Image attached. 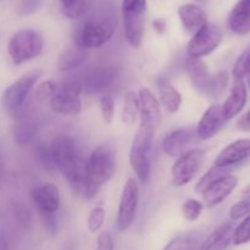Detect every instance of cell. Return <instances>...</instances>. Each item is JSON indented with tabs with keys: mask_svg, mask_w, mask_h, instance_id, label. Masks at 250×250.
I'll return each mask as SVG.
<instances>
[{
	"mask_svg": "<svg viewBox=\"0 0 250 250\" xmlns=\"http://www.w3.org/2000/svg\"><path fill=\"white\" fill-rule=\"evenodd\" d=\"M63 15L68 19L78 20L85 14L87 4L84 0H59Z\"/></svg>",
	"mask_w": 250,
	"mask_h": 250,
	"instance_id": "cell-31",
	"label": "cell"
},
{
	"mask_svg": "<svg viewBox=\"0 0 250 250\" xmlns=\"http://www.w3.org/2000/svg\"><path fill=\"white\" fill-rule=\"evenodd\" d=\"M186 71H187V75L193 87L198 92L204 94L210 77H211V73H210L207 63L202 59L188 58L187 61H186Z\"/></svg>",
	"mask_w": 250,
	"mask_h": 250,
	"instance_id": "cell-23",
	"label": "cell"
},
{
	"mask_svg": "<svg viewBox=\"0 0 250 250\" xmlns=\"http://www.w3.org/2000/svg\"><path fill=\"white\" fill-rule=\"evenodd\" d=\"M242 194L246 197V199H250V183L248 186H247L246 188H244L243 192H242Z\"/></svg>",
	"mask_w": 250,
	"mask_h": 250,
	"instance_id": "cell-47",
	"label": "cell"
},
{
	"mask_svg": "<svg viewBox=\"0 0 250 250\" xmlns=\"http://www.w3.org/2000/svg\"><path fill=\"white\" fill-rule=\"evenodd\" d=\"M248 84H249V88H250V76L248 77Z\"/></svg>",
	"mask_w": 250,
	"mask_h": 250,
	"instance_id": "cell-49",
	"label": "cell"
},
{
	"mask_svg": "<svg viewBox=\"0 0 250 250\" xmlns=\"http://www.w3.org/2000/svg\"><path fill=\"white\" fill-rule=\"evenodd\" d=\"M105 210L104 208L97 207L90 211L89 216H88V229L90 232L95 233L99 231L103 227L105 221Z\"/></svg>",
	"mask_w": 250,
	"mask_h": 250,
	"instance_id": "cell-38",
	"label": "cell"
},
{
	"mask_svg": "<svg viewBox=\"0 0 250 250\" xmlns=\"http://www.w3.org/2000/svg\"><path fill=\"white\" fill-rule=\"evenodd\" d=\"M159 98L164 109L170 114H175L180 110L182 104V95L176 89L175 85L165 77H159L156 80Z\"/></svg>",
	"mask_w": 250,
	"mask_h": 250,
	"instance_id": "cell-22",
	"label": "cell"
},
{
	"mask_svg": "<svg viewBox=\"0 0 250 250\" xmlns=\"http://www.w3.org/2000/svg\"><path fill=\"white\" fill-rule=\"evenodd\" d=\"M227 84H229V73L226 71H220V72L215 73V75H211L209 83L207 85V89L204 92V95H207L208 98L216 99V98L221 97L224 94V92L227 88Z\"/></svg>",
	"mask_w": 250,
	"mask_h": 250,
	"instance_id": "cell-29",
	"label": "cell"
},
{
	"mask_svg": "<svg viewBox=\"0 0 250 250\" xmlns=\"http://www.w3.org/2000/svg\"><path fill=\"white\" fill-rule=\"evenodd\" d=\"M229 28L238 36L250 33V0H238L229 15Z\"/></svg>",
	"mask_w": 250,
	"mask_h": 250,
	"instance_id": "cell-20",
	"label": "cell"
},
{
	"mask_svg": "<svg viewBox=\"0 0 250 250\" xmlns=\"http://www.w3.org/2000/svg\"><path fill=\"white\" fill-rule=\"evenodd\" d=\"M232 75H233L234 80H242L249 77L250 76V48L247 49L244 53L239 55L234 62L233 68H232Z\"/></svg>",
	"mask_w": 250,
	"mask_h": 250,
	"instance_id": "cell-32",
	"label": "cell"
},
{
	"mask_svg": "<svg viewBox=\"0 0 250 250\" xmlns=\"http://www.w3.org/2000/svg\"><path fill=\"white\" fill-rule=\"evenodd\" d=\"M11 211L20 226L24 227V229H29L32 226L33 217H32L31 211L27 209L26 205L21 204V203H14L11 207Z\"/></svg>",
	"mask_w": 250,
	"mask_h": 250,
	"instance_id": "cell-35",
	"label": "cell"
},
{
	"mask_svg": "<svg viewBox=\"0 0 250 250\" xmlns=\"http://www.w3.org/2000/svg\"><path fill=\"white\" fill-rule=\"evenodd\" d=\"M197 133L190 127H182L170 132L163 139V150L172 158H178L190 150L189 146L197 139Z\"/></svg>",
	"mask_w": 250,
	"mask_h": 250,
	"instance_id": "cell-14",
	"label": "cell"
},
{
	"mask_svg": "<svg viewBox=\"0 0 250 250\" xmlns=\"http://www.w3.org/2000/svg\"><path fill=\"white\" fill-rule=\"evenodd\" d=\"M250 215V199H244L236 203L229 210V217L232 221H237Z\"/></svg>",
	"mask_w": 250,
	"mask_h": 250,
	"instance_id": "cell-40",
	"label": "cell"
},
{
	"mask_svg": "<svg viewBox=\"0 0 250 250\" xmlns=\"http://www.w3.org/2000/svg\"><path fill=\"white\" fill-rule=\"evenodd\" d=\"M247 104V87L244 81L234 80L233 85H232L231 93L226 102L221 105L222 112H224L226 120L236 117L242 110L244 109Z\"/></svg>",
	"mask_w": 250,
	"mask_h": 250,
	"instance_id": "cell-19",
	"label": "cell"
},
{
	"mask_svg": "<svg viewBox=\"0 0 250 250\" xmlns=\"http://www.w3.org/2000/svg\"><path fill=\"white\" fill-rule=\"evenodd\" d=\"M250 156V139L243 138L232 142L231 144L222 149L215 159L214 165L234 167L238 164L243 163Z\"/></svg>",
	"mask_w": 250,
	"mask_h": 250,
	"instance_id": "cell-18",
	"label": "cell"
},
{
	"mask_svg": "<svg viewBox=\"0 0 250 250\" xmlns=\"http://www.w3.org/2000/svg\"><path fill=\"white\" fill-rule=\"evenodd\" d=\"M154 136L155 131L139 126L129 149V164L142 183H146L150 177V154L153 150Z\"/></svg>",
	"mask_w": 250,
	"mask_h": 250,
	"instance_id": "cell-5",
	"label": "cell"
},
{
	"mask_svg": "<svg viewBox=\"0 0 250 250\" xmlns=\"http://www.w3.org/2000/svg\"><path fill=\"white\" fill-rule=\"evenodd\" d=\"M178 17L183 28L188 33L194 34L198 29L208 23V16L204 10L194 4L181 5L177 10Z\"/></svg>",
	"mask_w": 250,
	"mask_h": 250,
	"instance_id": "cell-21",
	"label": "cell"
},
{
	"mask_svg": "<svg viewBox=\"0 0 250 250\" xmlns=\"http://www.w3.org/2000/svg\"><path fill=\"white\" fill-rule=\"evenodd\" d=\"M99 106H100V112H102L103 121L105 122V125H110L114 120L115 115V100L111 95L105 94L100 98L99 100Z\"/></svg>",
	"mask_w": 250,
	"mask_h": 250,
	"instance_id": "cell-37",
	"label": "cell"
},
{
	"mask_svg": "<svg viewBox=\"0 0 250 250\" xmlns=\"http://www.w3.org/2000/svg\"><path fill=\"white\" fill-rule=\"evenodd\" d=\"M0 250H11L9 241H7L6 237L2 233H0Z\"/></svg>",
	"mask_w": 250,
	"mask_h": 250,
	"instance_id": "cell-46",
	"label": "cell"
},
{
	"mask_svg": "<svg viewBox=\"0 0 250 250\" xmlns=\"http://www.w3.org/2000/svg\"><path fill=\"white\" fill-rule=\"evenodd\" d=\"M43 51V38L34 29L15 32L7 43V54L16 66L38 58Z\"/></svg>",
	"mask_w": 250,
	"mask_h": 250,
	"instance_id": "cell-6",
	"label": "cell"
},
{
	"mask_svg": "<svg viewBox=\"0 0 250 250\" xmlns=\"http://www.w3.org/2000/svg\"><path fill=\"white\" fill-rule=\"evenodd\" d=\"M43 0H21L19 12L20 15H29L38 10Z\"/></svg>",
	"mask_w": 250,
	"mask_h": 250,
	"instance_id": "cell-43",
	"label": "cell"
},
{
	"mask_svg": "<svg viewBox=\"0 0 250 250\" xmlns=\"http://www.w3.org/2000/svg\"><path fill=\"white\" fill-rule=\"evenodd\" d=\"M37 126L36 122L26 116H21L16 120V124L12 127V137L17 146H29L34 141L36 137Z\"/></svg>",
	"mask_w": 250,
	"mask_h": 250,
	"instance_id": "cell-25",
	"label": "cell"
},
{
	"mask_svg": "<svg viewBox=\"0 0 250 250\" xmlns=\"http://www.w3.org/2000/svg\"><path fill=\"white\" fill-rule=\"evenodd\" d=\"M117 77L119 71L115 66H95L82 77L83 90L87 94L103 93L115 84Z\"/></svg>",
	"mask_w": 250,
	"mask_h": 250,
	"instance_id": "cell-12",
	"label": "cell"
},
{
	"mask_svg": "<svg viewBox=\"0 0 250 250\" xmlns=\"http://www.w3.org/2000/svg\"><path fill=\"white\" fill-rule=\"evenodd\" d=\"M121 10L125 37L129 45L139 48L144 36L146 0H122Z\"/></svg>",
	"mask_w": 250,
	"mask_h": 250,
	"instance_id": "cell-7",
	"label": "cell"
},
{
	"mask_svg": "<svg viewBox=\"0 0 250 250\" xmlns=\"http://www.w3.org/2000/svg\"><path fill=\"white\" fill-rule=\"evenodd\" d=\"M138 97L139 105H141V109H139V119H141L139 126L156 132L161 122L160 103L148 88H141Z\"/></svg>",
	"mask_w": 250,
	"mask_h": 250,
	"instance_id": "cell-13",
	"label": "cell"
},
{
	"mask_svg": "<svg viewBox=\"0 0 250 250\" xmlns=\"http://www.w3.org/2000/svg\"><path fill=\"white\" fill-rule=\"evenodd\" d=\"M233 232L232 221L225 222L205 239L199 250H226L233 241Z\"/></svg>",
	"mask_w": 250,
	"mask_h": 250,
	"instance_id": "cell-24",
	"label": "cell"
},
{
	"mask_svg": "<svg viewBox=\"0 0 250 250\" xmlns=\"http://www.w3.org/2000/svg\"><path fill=\"white\" fill-rule=\"evenodd\" d=\"M31 202L39 214H55L60 208V190L54 183H44L31 192Z\"/></svg>",
	"mask_w": 250,
	"mask_h": 250,
	"instance_id": "cell-15",
	"label": "cell"
},
{
	"mask_svg": "<svg viewBox=\"0 0 250 250\" xmlns=\"http://www.w3.org/2000/svg\"><path fill=\"white\" fill-rule=\"evenodd\" d=\"M222 34L221 28L216 24H211L208 22L205 26L198 29L190 41L188 42L187 53L189 58L200 59L204 56L210 55L212 51L216 50L222 43Z\"/></svg>",
	"mask_w": 250,
	"mask_h": 250,
	"instance_id": "cell-9",
	"label": "cell"
},
{
	"mask_svg": "<svg viewBox=\"0 0 250 250\" xmlns=\"http://www.w3.org/2000/svg\"><path fill=\"white\" fill-rule=\"evenodd\" d=\"M41 71H33L22 76L4 90L1 95V105L5 111L11 115H17L26 103L29 93L41 77Z\"/></svg>",
	"mask_w": 250,
	"mask_h": 250,
	"instance_id": "cell-8",
	"label": "cell"
},
{
	"mask_svg": "<svg viewBox=\"0 0 250 250\" xmlns=\"http://www.w3.org/2000/svg\"><path fill=\"white\" fill-rule=\"evenodd\" d=\"M195 1H198V2H202V4H205V2H208V0H195Z\"/></svg>",
	"mask_w": 250,
	"mask_h": 250,
	"instance_id": "cell-48",
	"label": "cell"
},
{
	"mask_svg": "<svg viewBox=\"0 0 250 250\" xmlns=\"http://www.w3.org/2000/svg\"><path fill=\"white\" fill-rule=\"evenodd\" d=\"M139 97L134 90H128L124 97V107H122L121 119L127 126H133L139 116Z\"/></svg>",
	"mask_w": 250,
	"mask_h": 250,
	"instance_id": "cell-27",
	"label": "cell"
},
{
	"mask_svg": "<svg viewBox=\"0 0 250 250\" xmlns=\"http://www.w3.org/2000/svg\"><path fill=\"white\" fill-rule=\"evenodd\" d=\"M97 250H114V239L110 232L103 231L97 241Z\"/></svg>",
	"mask_w": 250,
	"mask_h": 250,
	"instance_id": "cell-42",
	"label": "cell"
},
{
	"mask_svg": "<svg viewBox=\"0 0 250 250\" xmlns=\"http://www.w3.org/2000/svg\"><path fill=\"white\" fill-rule=\"evenodd\" d=\"M204 210V204L197 199H187L182 204V214L189 222L197 221Z\"/></svg>",
	"mask_w": 250,
	"mask_h": 250,
	"instance_id": "cell-34",
	"label": "cell"
},
{
	"mask_svg": "<svg viewBox=\"0 0 250 250\" xmlns=\"http://www.w3.org/2000/svg\"><path fill=\"white\" fill-rule=\"evenodd\" d=\"M51 154L56 168L81 195L84 186L85 160L82 158L75 139L67 134H59L50 143Z\"/></svg>",
	"mask_w": 250,
	"mask_h": 250,
	"instance_id": "cell-2",
	"label": "cell"
},
{
	"mask_svg": "<svg viewBox=\"0 0 250 250\" xmlns=\"http://www.w3.org/2000/svg\"><path fill=\"white\" fill-rule=\"evenodd\" d=\"M250 242V215L246 217L238 226L234 229L233 241L234 246H242Z\"/></svg>",
	"mask_w": 250,
	"mask_h": 250,
	"instance_id": "cell-36",
	"label": "cell"
},
{
	"mask_svg": "<svg viewBox=\"0 0 250 250\" xmlns=\"http://www.w3.org/2000/svg\"><path fill=\"white\" fill-rule=\"evenodd\" d=\"M205 153L203 149H190L183 155L178 156L171 168V183L175 187L188 185L199 172L204 161Z\"/></svg>",
	"mask_w": 250,
	"mask_h": 250,
	"instance_id": "cell-10",
	"label": "cell"
},
{
	"mask_svg": "<svg viewBox=\"0 0 250 250\" xmlns=\"http://www.w3.org/2000/svg\"><path fill=\"white\" fill-rule=\"evenodd\" d=\"M238 185V178L236 176L227 175L225 177L220 178L216 182L210 185L204 192L203 195V204L207 208H215L221 204Z\"/></svg>",
	"mask_w": 250,
	"mask_h": 250,
	"instance_id": "cell-17",
	"label": "cell"
},
{
	"mask_svg": "<svg viewBox=\"0 0 250 250\" xmlns=\"http://www.w3.org/2000/svg\"><path fill=\"white\" fill-rule=\"evenodd\" d=\"M42 222H43V226L45 229V231L48 232L50 236H56L59 232V220L56 217L55 214H41Z\"/></svg>",
	"mask_w": 250,
	"mask_h": 250,
	"instance_id": "cell-41",
	"label": "cell"
},
{
	"mask_svg": "<svg viewBox=\"0 0 250 250\" xmlns=\"http://www.w3.org/2000/svg\"><path fill=\"white\" fill-rule=\"evenodd\" d=\"M139 203V187L134 178H128L122 189L117 210L116 226L120 232H125L132 226L137 215Z\"/></svg>",
	"mask_w": 250,
	"mask_h": 250,
	"instance_id": "cell-11",
	"label": "cell"
},
{
	"mask_svg": "<svg viewBox=\"0 0 250 250\" xmlns=\"http://www.w3.org/2000/svg\"><path fill=\"white\" fill-rule=\"evenodd\" d=\"M87 59V51L81 46L73 45L66 48L62 53L59 55L58 68L61 72H70L76 70L84 63Z\"/></svg>",
	"mask_w": 250,
	"mask_h": 250,
	"instance_id": "cell-26",
	"label": "cell"
},
{
	"mask_svg": "<svg viewBox=\"0 0 250 250\" xmlns=\"http://www.w3.org/2000/svg\"><path fill=\"white\" fill-rule=\"evenodd\" d=\"M83 92L82 78L66 77L56 82V89L49 99L51 110L65 116H76L82 110L81 93Z\"/></svg>",
	"mask_w": 250,
	"mask_h": 250,
	"instance_id": "cell-4",
	"label": "cell"
},
{
	"mask_svg": "<svg viewBox=\"0 0 250 250\" xmlns=\"http://www.w3.org/2000/svg\"><path fill=\"white\" fill-rule=\"evenodd\" d=\"M116 29V17L110 11L97 12L75 29V45L83 49L100 48L111 39Z\"/></svg>",
	"mask_w": 250,
	"mask_h": 250,
	"instance_id": "cell-3",
	"label": "cell"
},
{
	"mask_svg": "<svg viewBox=\"0 0 250 250\" xmlns=\"http://www.w3.org/2000/svg\"><path fill=\"white\" fill-rule=\"evenodd\" d=\"M199 239L192 236H180L173 238L163 250H198Z\"/></svg>",
	"mask_w": 250,
	"mask_h": 250,
	"instance_id": "cell-33",
	"label": "cell"
},
{
	"mask_svg": "<svg viewBox=\"0 0 250 250\" xmlns=\"http://www.w3.org/2000/svg\"><path fill=\"white\" fill-rule=\"evenodd\" d=\"M116 148L111 143H103L85 160L84 186L81 195L92 199L116 172Z\"/></svg>",
	"mask_w": 250,
	"mask_h": 250,
	"instance_id": "cell-1",
	"label": "cell"
},
{
	"mask_svg": "<svg viewBox=\"0 0 250 250\" xmlns=\"http://www.w3.org/2000/svg\"><path fill=\"white\" fill-rule=\"evenodd\" d=\"M237 127H238L241 131H250V110L247 114H244L243 116L239 117V120L237 121Z\"/></svg>",
	"mask_w": 250,
	"mask_h": 250,
	"instance_id": "cell-44",
	"label": "cell"
},
{
	"mask_svg": "<svg viewBox=\"0 0 250 250\" xmlns=\"http://www.w3.org/2000/svg\"><path fill=\"white\" fill-rule=\"evenodd\" d=\"M56 89V82L54 81H44L39 83L36 90V99L39 102H49Z\"/></svg>",
	"mask_w": 250,
	"mask_h": 250,
	"instance_id": "cell-39",
	"label": "cell"
},
{
	"mask_svg": "<svg viewBox=\"0 0 250 250\" xmlns=\"http://www.w3.org/2000/svg\"><path fill=\"white\" fill-rule=\"evenodd\" d=\"M234 167H226V166H217L214 165L210 168L208 172H205L204 175L200 177V180L198 181V183L195 185V192L200 193L202 194L210 185H212L214 182H216L220 178L225 177V176L229 175L232 172Z\"/></svg>",
	"mask_w": 250,
	"mask_h": 250,
	"instance_id": "cell-28",
	"label": "cell"
},
{
	"mask_svg": "<svg viewBox=\"0 0 250 250\" xmlns=\"http://www.w3.org/2000/svg\"><path fill=\"white\" fill-rule=\"evenodd\" d=\"M227 120L222 112V107L220 104H214L207 109L199 120L195 128L197 137L202 141L211 139L221 131L226 125Z\"/></svg>",
	"mask_w": 250,
	"mask_h": 250,
	"instance_id": "cell-16",
	"label": "cell"
},
{
	"mask_svg": "<svg viewBox=\"0 0 250 250\" xmlns=\"http://www.w3.org/2000/svg\"><path fill=\"white\" fill-rule=\"evenodd\" d=\"M153 27H154V29H155V31L158 32L159 34H164V33H165L166 24H165V21H164V20H161V19L154 20Z\"/></svg>",
	"mask_w": 250,
	"mask_h": 250,
	"instance_id": "cell-45",
	"label": "cell"
},
{
	"mask_svg": "<svg viewBox=\"0 0 250 250\" xmlns=\"http://www.w3.org/2000/svg\"><path fill=\"white\" fill-rule=\"evenodd\" d=\"M33 153L37 161L41 164V166L44 170L49 171V172H53V171L56 170V166L54 164L53 154H51L50 144L45 143L43 141L37 142L33 146Z\"/></svg>",
	"mask_w": 250,
	"mask_h": 250,
	"instance_id": "cell-30",
	"label": "cell"
}]
</instances>
